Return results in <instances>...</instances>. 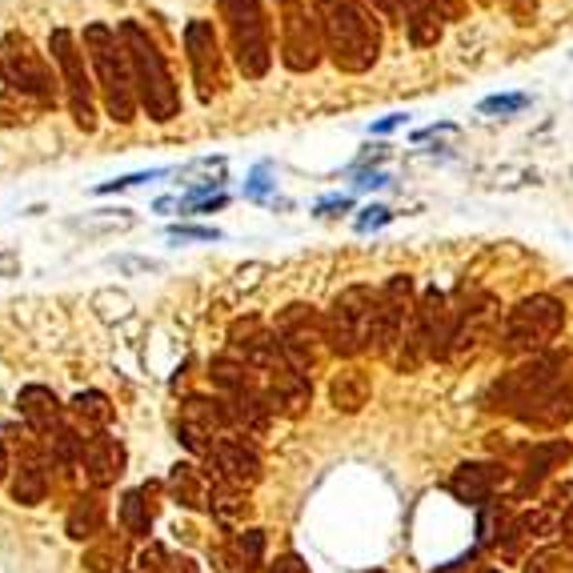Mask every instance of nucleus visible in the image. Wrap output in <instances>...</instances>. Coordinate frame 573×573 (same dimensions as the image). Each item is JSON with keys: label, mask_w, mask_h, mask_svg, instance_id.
I'll list each match as a JSON object with an SVG mask.
<instances>
[{"label": "nucleus", "mask_w": 573, "mask_h": 573, "mask_svg": "<svg viewBox=\"0 0 573 573\" xmlns=\"http://www.w3.org/2000/svg\"><path fill=\"white\" fill-rule=\"evenodd\" d=\"M165 573H197V562H193V558H173Z\"/></svg>", "instance_id": "44"}, {"label": "nucleus", "mask_w": 573, "mask_h": 573, "mask_svg": "<svg viewBox=\"0 0 573 573\" xmlns=\"http://www.w3.org/2000/svg\"><path fill=\"white\" fill-rule=\"evenodd\" d=\"M454 329H457V317H454V297L437 285L417 297V341H422L425 358L433 361H445L454 353Z\"/></svg>", "instance_id": "16"}, {"label": "nucleus", "mask_w": 573, "mask_h": 573, "mask_svg": "<svg viewBox=\"0 0 573 573\" xmlns=\"http://www.w3.org/2000/svg\"><path fill=\"white\" fill-rule=\"evenodd\" d=\"M481 573H501V570H481Z\"/></svg>", "instance_id": "47"}, {"label": "nucleus", "mask_w": 573, "mask_h": 573, "mask_svg": "<svg viewBox=\"0 0 573 573\" xmlns=\"http://www.w3.org/2000/svg\"><path fill=\"white\" fill-rule=\"evenodd\" d=\"M105 521H108L105 498H100V494H81V498L73 501V509H68L65 530L73 541H93L105 533Z\"/></svg>", "instance_id": "26"}, {"label": "nucleus", "mask_w": 573, "mask_h": 573, "mask_svg": "<svg viewBox=\"0 0 573 573\" xmlns=\"http://www.w3.org/2000/svg\"><path fill=\"white\" fill-rule=\"evenodd\" d=\"M36 113H44V108L33 105L29 97H21V93H12V88H0V125L4 129L29 125V120H36Z\"/></svg>", "instance_id": "32"}, {"label": "nucleus", "mask_w": 573, "mask_h": 573, "mask_svg": "<svg viewBox=\"0 0 573 573\" xmlns=\"http://www.w3.org/2000/svg\"><path fill=\"white\" fill-rule=\"evenodd\" d=\"M558 381H565L562 378V358L541 353V358H530L526 365H518L513 373H506V378L489 390V401H494V410H506V413H513V417H521V413L530 410L541 393H550Z\"/></svg>", "instance_id": "13"}, {"label": "nucleus", "mask_w": 573, "mask_h": 573, "mask_svg": "<svg viewBox=\"0 0 573 573\" xmlns=\"http://www.w3.org/2000/svg\"><path fill=\"white\" fill-rule=\"evenodd\" d=\"M477 545H501V538L506 533H513V518H509V509L501 506V501H489V506H481V518H477Z\"/></svg>", "instance_id": "31"}, {"label": "nucleus", "mask_w": 573, "mask_h": 573, "mask_svg": "<svg viewBox=\"0 0 573 573\" xmlns=\"http://www.w3.org/2000/svg\"><path fill=\"white\" fill-rule=\"evenodd\" d=\"M417 285L410 273H393L390 282L381 285L378 297V317H373V333H369V353L381 361L397 358L401 341L410 337L413 321H417Z\"/></svg>", "instance_id": "10"}, {"label": "nucleus", "mask_w": 573, "mask_h": 573, "mask_svg": "<svg viewBox=\"0 0 573 573\" xmlns=\"http://www.w3.org/2000/svg\"><path fill=\"white\" fill-rule=\"evenodd\" d=\"M93 314H97L100 321H125V317L132 314V297L117 289H100L93 293Z\"/></svg>", "instance_id": "34"}, {"label": "nucleus", "mask_w": 573, "mask_h": 573, "mask_svg": "<svg viewBox=\"0 0 573 573\" xmlns=\"http://www.w3.org/2000/svg\"><path fill=\"white\" fill-rule=\"evenodd\" d=\"M526 105H530V97H526V93H509V97L481 100V113H486V117H513V113H521Z\"/></svg>", "instance_id": "37"}, {"label": "nucleus", "mask_w": 573, "mask_h": 573, "mask_svg": "<svg viewBox=\"0 0 573 573\" xmlns=\"http://www.w3.org/2000/svg\"><path fill=\"white\" fill-rule=\"evenodd\" d=\"M169 237H181V241H216L221 233H216V229H205V225H173V229H169Z\"/></svg>", "instance_id": "39"}, {"label": "nucleus", "mask_w": 573, "mask_h": 573, "mask_svg": "<svg viewBox=\"0 0 573 573\" xmlns=\"http://www.w3.org/2000/svg\"><path fill=\"white\" fill-rule=\"evenodd\" d=\"M570 417H573V390L565 385V381H558L550 393H541V397L533 401L530 410L521 413L518 422L541 425V429H562Z\"/></svg>", "instance_id": "24"}, {"label": "nucleus", "mask_w": 573, "mask_h": 573, "mask_svg": "<svg viewBox=\"0 0 573 573\" xmlns=\"http://www.w3.org/2000/svg\"><path fill=\"white\" fill-rule=\"evenodd\" d=\"M461 4H469V0H401L405 41H410L417 53L442 49L449 24H461Z\"/></svg>", "instance_id": "15"}, {"label": "nucleus", "mask_w": 573, "mask_h": 573, "mask_svg": "<svg viewBox=\"0 0 573 573\" xmlns=\"http://www.w3.org/2000/svg\"><path fill=\"white\" fill-rule=\"evenodd\" d=\"M454 317H457V329H454V353H449V358L474 353L494 329H501L498 297L489 289H469V285H461V289L454 293Z\"/></svg>", "instance_id": "14"}, {"label": "nucleus", "mask_w": 573, "mask_h": 573, "mask_svg": "<svg viewBox=\"0 0 573 573\" xmlns=\"http://www.w3.org/2000/svg\"><path fill=\"white\" fill-rule=\"evenodd\" d=\"M390 216H393V213H390L385 205H373V209H365V216H358V229H361V233H369V229L385 225Z\"/></svg>", "instance_id": "40"}, {"label": "nucleus", "mask_w": 573, "mask_h": 573, "mask_svg": "<svg viewBox=\"0 0 573 573\" xmlns=\"http://www.w3.org/2000/svg\"><path fill=\"white\" fill-rule=\"evenodd\" d=\"M329 65L341 76L365 81L385 61L390 21L369 0H314Z\"/></svg>", "instance_id": "1"}, {"label": "nucleus", "mask_w": 573, "mask_h": 573, "mask_svg": "<svg viewBox=\"0 0 573 573\" xmlns=\"http://www.w3.org/2000/svg\"><path fill=\"white\" fill-rule=\"evenodd\" d=\"M169 494H173L177 506L184 509H209L213 506V481L189 461H177L173 474H169Z\"/></svg>", "instance_id": "25"}, {"label": "nucleus", "mask_w": 573, "mask_h": 573, "mask_svg": "<svg viewBox=\"0 0 573 573\" xmlns=\"http://www.w3.org/2000/svg\"><path fill=\"white\" fill-rule=\"evenodd\" d=\"M265 401H269L273 410L285 413V417H301L309 410V401H314V385L309 378H301L297 369H277V373H265V385H261Z\"/></svg>", "instance_id": "20"}, {"label": "nucleus", "mask_w": 573, "mask_h": 573, "mask_svg": "<svg viewBox=\"0 0 573 573\" xmlns=\"http://www.w3.org/2000/svg\"><path fill=\"white\" fill-rule=\"evenodd\" d=\"M506 481V469L501 466H489V461H466V466H457L454 477H449V494L457 501H466V506H489L498 486Z\"/></svg>", "instance_id": "19"}, {"label": "nucleus", "mask_w": 573, "mask_h": 573, "mask_svg": "<svg viewBox=\"0 0 573 573\" xmlns=\"http://www.w3.org/2000/svg\"><path fill=\"white\" fill-rule=\"evenodd\" d=\"M81 562H85L88 573H117V565L125 562V545H120L117 538H105V533H100V538H93L85 545V558H81Z\"/></svg>", "instance_id": "30"}, {"label": "nucleus", "mask_w": 573, "mask_h": 573, "mask_svg": "<svg viewBox=\"0 0 573 573\" xmlns=\"http://www.w3.org/2000/svg\"><path fill=\"white\" fill-rule=\"evenodd\" d=\"M221 173H225V157H201V161L177 169V177H181V181H189V184H193V177H209V181L216 177V181H221Z\"/></svg>", "instance_id": "38"}, {"label": "nucleus", "mask_w": 573, "mask_h": 573, "mask_svg": "<svg viewBox=\"0 0 573 573\" xmlns=\"http://www.w3.org/2000/svg\"><path fill=\"white\" fill-rule=\"evenodd\" d=\"M565 329V301L553 293H530L513 309H506L498 329V346L509 358H541Z\"/></svg>", "instance_id": "5"}, {"label": "nucleus", "mask_w": 573, "mask_h": 573, "mask_svg": "<svg viewBox=\"0 0 573 573\" xmlns=\"http://www.w3.org/2000/svg\"><path fill=\"white\" fill-rule=\"evenodd\" d=\"M49 53H53L56 68H61V85H65V100H68V117H73L76 129L93 132L97 129V81L88 73V56L85 44L73 29L56 24L49 33Z\"/></svg>", "instance_id": "8"}, {"label": "nucleus", "mask_w": 573, "mask_h": 573, "mask_svg": "<svg viewBox=\"0 0 573 573\" xmlns=\"http://www.w3.org/2000/svg\"><path fill=\"white\" fill-rule=\"evenodd\" d=\"M145 498H149V489H132V494L120 498V526L132 538H149L152 530V506Z\"/></svg>", "instance_id": "29"}, {"label": "nucleus", "mask_w": 573, "mask_h": 573, "mask_svg": "<svg viewBox=\"0 0 573 573\" xmlns=\"http://www.w3.org/2000/svg\"><path fill=\"white\" fill-rule=\"evenodd\" d=\"M474 562H477V550H469V553H461L457 562L442 565V570H433V573H474Z\"/></svg>", "instance_id": "42"}, {"label": "nucleus", "mask_w": 573, "mask_h": 573, "mask_svg": "<svg viewBox=\"0 0 573 573\" xmlns=\"http://www.w3.org/2000/svg\"><path fill=\"white\" fill-rule=\"evenodd\" d=\"M469 4H477V9H498V0H469Z\"/></svg>", "instance_id": "46"}, {"label": "nucleus", "mask_w": 573, "mask_h": 573, "mask_svg": "<svg viewBox=\"0 0 573 573\" xmlns=\"http://www.w3.org/2000/svg\"><path fill=\"white\" fill-rule=\"evenodd\" d=\"M369 393H373V381L361 365H341L329 381V401L337 413H361L369 405Z\"/></svg>", "instance_id": "23"}, {"label": "nucleus", "mask_w": 573, "mask_h": 573, "mask_svg": "<svg viewBox=\"0 0 573 573\" xmlns=\"http://www.w3.org/2000/svg\"><path fill=\"white\" fill-rule=\"evenodd\" d=\"M526 573H573L570 553L558 550V545H550V550H538L530 562H526Z\"/></svg>", "instance_id": "36"}, {"label": "nucleus", "mask_w": 573, "mask_h": 573, "mask_svg": "<svg viewBox=\"0 0 573 573\" xmlns=\"http://www.w3.org/2000/svg\"><path fill=\"white\" fill-rule=\"evenodd\" d=\"M81 44H85L88 68H93V81H97V93L105 100L108 117L117 125H132L141 105H137L132 68L129 56H125V44H120V33L105 21H88L81 29Z\"/></svg>", "instance_id": "4"}, {"label": "nucleus", "mask_w": 573, "mask_h": 573, "mask_svg": "<svg viewBox=\"0 0 573 573\" xmlns=\"http://www.w3.org/2000/svg\"><path fill=\"white\" fill-rule=\"evenodd\" d=\"M17 269H21V257L12 250L0 253V277H17Z\"/></svg>", "instance_id": "43"}, {"label": "nucleus", "mask_w": 573, "mask_h": 573, "mask_svg": "<svg viewBox=\"0 0 573 573\" xmlns=\"http://www.w3.org/2000/svg\"><path fill=\"white\" fill-rule=\"evenodd\" d=\"M570 454H573V445L565 442V437H558V442H538L530 454H526V474H521V489L541 486V481H545L553 469L570 461Z\"/></svg>", "instance_id": "27"}, {"label": "nucleus", "mask_w": 573, "mask_h": 573, "mask_svg": "<svg viewBox=\"0 0 573 573\" xmlns=\"http://www.w3.org/2000/svg\"><path fill=\"white\" fill-rule=\"evenodd\" d=\"M216 466V477L225 481V486H237V489H250L261 481V457L245 437L237 433H225L221 442H216L213 457H209Z\"/></svg>", "instance_id": "17"}, {"label": "nucleus", "mask_w": 573, "mask_h": 573, "mask_svg": "<svg viewBox=\"0 0 573 573\" xmlns=\"http://www.w3.org/2000/svg\"><path fill=\"white\" fill-rule=\"evenodd\" d=\"M209 378H213L216 390H225V397H241V393H257L261 385L253 381V369L241 358L225 353V358H213L209 365Z\"/></svg>", "instance_id": "28"}, {"label": "nucleus", "mask_w": 573, "mask_h": 573, "mask_svg": "<svg viewBox=\"0 0 573 573\" xmlns=\"http://www.w3.org/2000/svg\"><path fill=\"white\" fill-rule=\"evenodd\" d=\"M184 61H189V76H193L201 105H213L229 88L225 49H221V36H216V21L193 17V21L184 24Z\"/></svg>", "instance_id": "12"}, {"label": "nucleus", "mask_w": 573, "mask_h": 573, "mask_svg": "<svg viewBox=\"0 0 573 573\" xmlns=\"http://www.w3.org/2000/svg\"><path fill=\"white\" fill-rule=\"evenodd\" d=\"M216 17L225 24L229 56L237 73L250 85L269 81L277 65V33H273L265 0H216Z\"/></svg>", "instance_id": "3"}, {"label": "nucleus", "mask_w": 573, "mask_h": 573, "mask_svg": "<svg viewBox=\"0 0 573 573\" xmlns=\"http://www.w3.org/2000/svg\"><path fill=\"white\" fill-rule=\"evenodd\" d=\"M0 81H4V88L41 105L44 113L56 108L61 97H65L61 73H53L49 56L41 53V44L24 33V29H9V33L0 36Z\"/></svg>", "instance_id": "6"}, {"label": "nucleus", "mask_w": 573, "mask_h": 573, "mask_svg": "<svg viewBox=\"0 0 573 573\" xmlns=\"http://www.w3.org/2000/svg\"><path fill=\"white\" fill-rule=\"evenodd\" d=\"M44 494H49V461H44L41 449L29 442L21 454V466L12 474V501H21V506H41Z\"/></svg>", "instance_id": "22"}, {"label": "nucleus", "mask_w": 573, "mask_h": 573, "mask_svg": "<svg viewBox=\"0 0 573 573\" xmlns=\"http://www.w3.org/2000/svg\"><path fill=\"white\" fill-rule=\"evenodd\" d=\"M277 12V44H282V65L293 76H314L325 65L321 21H317L314 0H273Z\"/></svg>", "instance_id": "7"}, {"label": "nucleus", "mask_w": 573, "mask_h": 573, "mask_svg": "<svg viewBox=\"0 0 573 573\" xmlns=\"http://www.w3.org/2000/svg\"><path fill=\"white\" fill-rule=\"evenodd\" d=\"M17 410H21L24 425L41 437H53L61 429V401H56L53 390H44V385H24L17 393Z\"/></svg>", "instance_id": "21"}, {"label": "nucleus", "mask_w": 573, "mask_h": 573, "mask_svg": "<svg viewBox=\"0 0 573 573\" xmlns=\"http://www.w3.org/2000/svg\"><path fill=\"white\" fill-rule=\"evenodd\" d=\"M9 474V449H4V437H0V481Z\"/></svg>", "instance_id": "45"}, {"label": "nucleus", "mask_w": 573, "mask_h": 573, "mask_svg": "<svg viewBox=\"0 0 573 573\" xmlns=\"http://www.w3.org/2000/svg\"><path fill=\"white\" fill-rule=\"evenodd\" d=\"M81 474L93 489H108L117 486V477L125 474V445L108 433H93L85 437V449H81Z\"/></svg>", "instance_id": "18"}, {"label": "nucleus", "mask_w": 573, "mask_h": 573, "mask_svg": "<svg viewBox=\"0 0 573 573\" xmlns=\"http://www.w3.org/2000/svg\"><path fill=\"white\" fill-rule=\"evenodd\" d=\"M73 413L81 417V422L97 425V429H105L108 422H113V405H108L105 393L88 390V393H76L73 397Z\"/></svg>", "instance_id": "33"}, {"label": "nucleus", "mask_w": 573, "mask_h": 573, "mask_svg": "<svg viewBox=\"0 0 573 573\" xmlns=\"http://www.w3.org/2000/svg\"><path fill=\"white\" fill-rule=\"evenodd\" d=\"M381 289L358 282L337 293L333 305L325 309V329H329V349L337 358H358L369 353V333H373V317H378Z\"/></svg>", "instance_id": "9"}, {"label": "nucleus", "mask_w": 573, "mask_h": 573, "mask_svg": "<svg viewBox=\"0 0 573 573\" xmlns=\"http://www.w3.org/2000/svg\"><path fill=\"white\" fill-rule=\"evenodd\" d=\"M273 333L282 341V353L285 361H289V369H297L301 378H314L317 365L325 361V353H333V349H329L325 314H317L314 305H301V301L285 305L282 314H277Z\"/></svg>", "instance_id": "11"}, {"label": "nucleus", "mask_w": 573, "mask_h": 573, "mask_svg": "<svg viewBox=\"0 0 573 573\" xmlns=\"http://www.w3.org/2000/svg\"><path fill=\"white\" fill-rule=\"evenodd\" d=\"M269 573H309V565H305L297 553H285V558H277V562L269 565Z\"/></svg>", "instance_id": "41"}, {"label": "nucleus", "mask_w": 573, "mask_h": 573, "mask_svg": "<svg viewBox=\"0 0 573 573\" xmlns=\"http://www.w3.org/2000/svg\"><path fill=\"white\" fill-rule=\"evenodd\" d=\"M233 553H237V562L245 570H257L265 562V533L261 530H241L237 541H233Z\"/></svg>", "instance_id": "35"}, {"label": "nucleus", "mask_w": 573, "mask_h": 573, "mask_svg": "<svg viewBox=\"0 0 573 573\" xmlns=\"http://www.w3.org/2000/svg\"><path fill=\"white\" fill-rule=\"evenodd\" d=\"M120 44H125V56H129L132 68V88H137V105L149 113L152 125H169V120L181 117V85H177L173 68L165 61V53L152 41L149 24L137 21V17H125L117 24Z\"/></svg>", "instance_id": "2"}]
</instances>
